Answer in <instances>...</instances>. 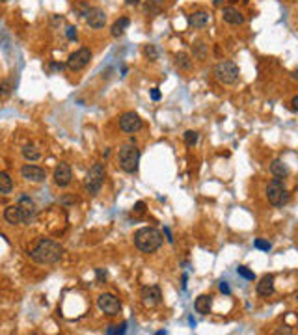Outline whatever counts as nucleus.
<instances>
[{
    "instance_id": "nucleus-1",
    "label": "nucleus",
    "mask_w": 298,
    "mask_h": 335,
    "mask_svg": "<svg viewBox=\"0 0 298 335\" xmlns=\"http://www.w3.org/2000/svg\"><path fill=\"white\" fill-rule=\"evenodd\" d=\"M64 255V248L60 244L52 242V240H39L35 244V248L30 251V257L39 263V265H52V263H58Z\"/></svg>"
},
{
    "instance_id": "nucleus-2",
    "label": "nucleus",
    "mask_w": 298,
    "mask_h": 335,
    "mask_svg": "<svg viewBox=\"0 0 298 335\" xmlns=\"http://www.w3.org/2000/svg\"><path fill=\"white\" fill-rule=\"evenodd\" d=\"M134 244L144 253H153L162 246V233L155 227H144L134 233Z\"/></svg>"
},
{
    "instance_id": "nucleus-3",
    "label": "nucleus",
    "mask_w": 298,
    "mask_h": 335,
    "mask_svg": "<svg viewBox=\"0 0 298 335\" xmlns=\"http://www.w3.org/2000/svg\"><path fill=\"white\" fill-rule=\"evenodd\" d=\"M266 200L274 207H283L289 201V194H287V188L283 184V179L276 177L268 183V186H266Z\"/></svg>"
},
{
    "instance_id": "nucleus-4",
    "label": "nucleus",
    "mask_w": 298,
    "mask_h": 335,
    "mask_svg": "<svg viewBox=\"0 0 298 335\" xmlns=\"http://www.w3.org/2000/svg\"><path fill=\"white\" fill-rule=\"evenodd\" d=\"M118 162L123 171L134 173L138 169V162H140V151L136 149V145H125V147H121L118 153Z\"/></svg>"
},
{
    "instance_id": "nucleus-5",
    "label": "nucleus",
    "mask_w": 298,
    "mask_h": 335,
    "mask_svg": "<svg viewBox=\"0 0 298 335\" xmlns=\"http://www.w3.org/2000/svg\"><path fill=\"white\" fill-rule=\"evenodd\" d=\"M214 75L222 84H235L238 80V67L230 60H224L214 67Z\"/></svg>"
},
{
    "instance_id": "nucleus-6",
    "label": "nucleus",
    "mask_w": 298,
    "mask_h": 335,
    "mask_svg": "<svg viewBox=\"0 0 298 335\" xmlns=\"http://www.w3.org/2000/svg\"><path fill=\"white\" fill-rule=\"evenodd\" d=\"M102 181H104V166H102V164H94V166L90 168L88 175H86V183H84L86 190L95 196V194L101 190Z\"/></svg>"
},
{
    "instance_id": "nucleus-7",
    "label": "nucleus",
    "mask_w": 298,
    "mask_h": 335,
    "mask_svg": "<svg viewBox=\"0 0 298 335\" xmlns=\"http://www.w3.org/2000/svg\"><path fill=\"white\" fill-rule=\"evenodd\" d=\"M142 127H144V121L134 112H127V114H123V116L119 117V129L123 133L134 134L138 131H142Z\"/></svg>"
},
{
    "instance_id": "nucleus-8",
    "label": "nucleus",
    "mask_w": 298,
    "mask_h": 335,
    "mask_svg": "<svg viewBox=\"0 0 298 335\" xmlns=\"http://www.w3.org/2000/svg\"><path fill=\"white\" fill-rule=\"evenodd\" d=\"M97 305H99V309H101L102 313H106V315H110V317L118 315L119 311H121L119 300L114 294H108V293L101 294V296L97 298Z\"/></svg>"
},
{
    "instance_id": "nucleus-9",
    "label": "nucleus",
    "mask_w": 298,
    "mask_h": 335,
    "mask_svg": "<svg viewBox=\"0 0 298 335\" xmlns=\"http://www.w3.org/2000/svg\"><path fill=\"white\" fill-rule=\"evenodd\" d=\"M92 60V50L90 49H78L77 52H73L67 60V67L71 71H80L84 69Z\"/></svg>"
},
{
    "instance_id": "nucleus-10",
    "label": "nucleus",
    "mask_w": 298,
    "mask_h": 335,
    "mask_svg": "<svg viewBox=\"0 0 298 335\" xmlns=\"http://www.w3.org/2000/svg\"><path fill=\"white\" fill-rule=\"evenodd\" d=\"M86 23L92 26V28H102L106 23V15L101 8H86L84 11Z\"/></svg>"
},
{
    "instance_id": "nucleus-11",
    "label": "nucleus",
    "mask_w": 298,
    "mask_h": 335,
    "mask_svg": "<svg viewBox=\"0 0 298 335\" xmlns=\"http://www.w3.org/2000/svg\"><path fill=\"white\" fill-rule=\"evenodd\" d=\"M161 300H162V293L157 285H151V287H144V289H142V302H144L147 307L159 305Z\"/></svg>"
},
{
    "instance_id": "nucleus-12",
    "label": "nucleus",
    "mask_w": 298,
    "mask_h": 335,
    "mask_svg": "<svg viewBox=\"0 0 298 335\" xmlns=\"http://www.w3.org/2000/svg\"><path fill=\"white\" fill-rule=\"evenodd\" d=\"M4 218L8 220L9 224H25V222H30L28 220V216H26V212L23 210V207L21 205H9L8 209H6V212H4Z\"/></svg>"
},
{
    "instance_id": "nucleus-13",
    "label": "nucleus",
    "mask_w": 298,
    "mask_h": 335,
    "mask_svg": "<svg viewBox=\"0 0 298 335\" xmlns=\"http://www.w3.org/2000/svg\"><path fill=\"white\" fill-rule=\"evenodd\" d=\"M73 179V173H71V168L66 162H60L56 169H54V183L58 186H67Z\"/></svg>"
},
{
    "instance_id": "nucleus-14",
    "label": "nucleus",
    "mask_w": 298,
    "mask_h": 335,
    "mask_svg": "<svg viewBox=\"0 0 298 335\" xmlns=\"http://www.w3.org/2000/svg\"><path fill=\"white\" fill-rule=\"evenodd\" d=\"M21 173H23V177H25L26 181H32V183H41V181H45V171H43L39 166H34V164L23 166Z\"/></svg>"
},
{
    "instance_id": "nucleus-15",
    "label": "nucleus",
    "mask_w": 298,
    "mask_h": 335,
    "mask_svg": "<svg viewBox=\"0 0 298 335\" xmlns=\"http://www.w3.org/2000/svg\"><path fill=\"white\" fill-rule=\"evenodd\" d=\"M257 294H259V296H265V298L272 296L274 294V277L272 276H263L259 279V283H257Z\"/></svg>"
},
{
    "instance_id": "nucleus-16",
    "label": "nucleus",
    "mask_w": 298,
    "mask_h": 335,
    "mask_svg": "<svg viewBox=\"0 0 298 335\" xmlns=\"http://www.w3.org/2000/svg\"><path fill=\"white\" fill-rule=\"evenodd\" d=\"M222 19L226 21V23H230V25H242L244 23V15L235 8H224L222 9Z\"/></svg>"
},
{
    "instance_id": "nucleus-17",
    "label": "nucleus",
    "mask_w": 298,
    "mask_h": 335,
    "mask_svg": "<svg viewBox=\"0 0 298 335\" xmlns=\"http://www.w3.org/2000/svg\"><path fill=\"white\" fill-rule=\"evenodd\" d=\"M209 21H211V15L207 11H196L188 17V25L194 26V28H203V26L209 25Z\"/></svg>"
},
{
    "instance_id": "nucleus-18",
    "label": "nucleus",
    "mask_w": 298,
    "mask_h": 335,
    "mask_svg": "<svg viewBox=\"0 0 298 335\" xmlns=\"http://www.w3.org/2000/svg\"><path fill=\"white\" fill-rule=\"evenodd\" d=\"M270 171H272L274 177H278V179H283V177L289 175V168L285 166V162L280 159L272 160V164H270Z\"/></svg>"
},
{
    "instance_id": "nucleus-19",
    "label": "nucleus",
    "mask_w": 298,
    "mask_h": 335,
    "mask_svg": "<svg viewBox=\"0 0 298 335\" xmlns=\"http://www.w3.org/2000/svg\"><path fill=\"white\" fill-rule=\"evenodd\" d=\"M211 305H213V300H211V296H207V294H201L196 300V303H194L196 311L201 313V315H207V313L211 311Z\"/></svg>"
},
{
    "instance_id": "nucleus-20",
    "label": "nucleus",
    "mask_w": 298,
    "mask_h": 335,
    "mask_svg": "<svg viewBox=\"0 0 298 335\" xmlns=\"http://www.w3.org/2000/svg\"><path fill=\"white\" fill-rule=\"evenodd\" d=\"M131 25V21H129L127 17H121V19H118L114 25H112L110 32L114 37H119V35H123V32H125V28Z\"/></svg>"
},
{
    "instance_id": "nucleus-21",
    "label": "nucleus",
    "mask_w": 298,
    "mask_h": 335,
    "mask_svg": "<svg viewBox=\"0 0 298 335\" xmlns=\"http://www.w3.org/2000/svg\"><path fill=\"white\" fill-rule=\"evenodd\" d=\"M13 190V181L6 171H0V194H9Z\"/></svg>"
},
{
    "instance_id": "nucleus-22",
    "label": "nucleus",
    "mask_w": 298,
    "mask_h": 335,
    "mask_svg": "<svg viewBox=\"0 0 298 335\" xmlns=\"http://www.w3.org/2000/svg\"><path fill=\"white\" fill-rule=\"evenodd\" d=\"M175 64H177V67H181V69H190V67H192V60H190V56L185 54V52H179L177 56H175Z\"/></svg>"
},
{
    "instance_id": "nucleus-23",
    "label": "nucleus",
    "mask_w": 298,
    "mask_h": 335,
    "mask_svg": "<svg viewBox=\"0 0 298 335\" xmlns=\"http://www.w3.org/2000/svg\"><path fill=\"white\" fill-rule=\"evenodd\" d=\"M23 157H25L26 160H39L41 153L35 149L34 145H26L25 149H23Z\"/></svg>"
},
{
    "instance_id": "nucleus-24",
    "label": "nucleus",
    "mask_w": 298,
    "mask_h": 335,
    "mask_svg": "<svg viewBox=\"0 0 298 335\" xmlns=\"http://www.w3.org/2000/svg\"><path fill=\"white\" fill-rule=\"evenodd\" d=\"M185 143H187L188 147L196 145L198 143V133L196 131H187V133H185Z\"/></svg>"
},
{
    "instance_id": "nucleus-25",
    "label": "nucleus",
    "mask_w": 298,
    "mask_h": 335,
    "mask_svg": "<svg viewBox=\"0 0 298 335\" xmlns=\"http://www.w3.org/2000/svg\"><path fill=\"white\" fill-rule=\"evenodd\" d=\"M257 250H263V251H270L272 250V244L268 242V240H263V238H257L256 242H254Z\"/></svg>"
},
{
    "instance_id": "nucleus-26",
    "label": "nucleus",
    "mask_w": 298,
    "mask_h": 335,
    "mask_svg": "<svg viewBox=\"0 0 298 335\" xmlns=\"http://www.w3.org/2000/svg\"><path fill=\"white\" fill-rule=\"evenodd\" d=\"M237 272H238V276H242L244 279H256V274H254L252 270H248L246 267H238Z\"/></svg>"
},
{
    "instance_id": "nucleus-27",
    "label": "nucleus",
    "mask_w": 298,
    "mask_h": 335,
    "mask_svg": "<svg viewBox=\"0 0 298 335\" xmlns=\"http://www.w3.org/2000/svg\"><path fill=\"white\" fill-rule=\"evenodd\" d=\"M144 54L147 56V58H151V60H157V56H159V54H157V49H155L153 45H145V47H144Z\"/></svg>"
},
{
    "instance_id": "nucleus-28",
    "label": "nucleus",
    "mask_w": 298,
    "mask_h": 335,
    "mask_svg": "<svg viewBox=\"0 0 298 335\" xmlns=\"http://www.w3.org/2000/svg\"><path fill=\"white\" fill-rule=\"evenodd\" d=\"M66 34H67V39H71V41L77 39V28H75V26H69Z\"/></svg>"
},
{
    "instance_id": "nucleus-29",
    "label": "nucleus",
    "mask_w": 298,
    "mask_h": 335,
    "mask_svg": "<svg viewBox=\"0 0 298 335\" xmlns=\"http://www.w3.org/2000/svg\"><path fill=\"white\" fill-rule=\"evenodd\" d=\"M125 332V324H121V326H112L108 330V334H123Z\"/></svg>"
},
{
    "instance_id": "nucleus-30",
    "label": "nucleus",
    "mask_w": 298,
    "mask_h": 335,
    "mask_svg": "<svg viewBox=\"0 0 298 335\" xmlns=\"http://www.w3.org/2000/svg\"><path fill=\"white\" fill-rule=\"evenodd\" d=\"M9 86H8V82H4L2 84V86H0V95H2V97H6V95H8L9 93V90H8Z\"/></svg>"
},
{
    "instance_id": "nucleus-31",
    "label": "nucleus",
    "mask_w": 298,
    "mask_h": 335,
    "mask_svg": "<svg viewBox=\"0 0 298 335\" xmlns=\"http://www.w3.org/2000/svg\"><path fill=\"white\" fill-rule=\"evenodd\" d=\"M220 291L224 294H230L231 293V291H230V285L226 283V281H222V283H220Z\"/></svg>"
},
{
    "instance_id": "nucleus-32",
    "label": "nucleus",
    "mask_w": 298,
    "mask_h": 335,
    "mask_svg": "<svg viewBox=\"0 0 298 335\" xmlns=\"http://www.w3.org/2000/svg\"><path fill=\"white\" fill-rule=\"evenodd\" d=\"M291 110H293V112H297V110H298V95H295V97H293V102H291Z\"/></svg>"
},
{
    "instance_id": "nucleus-33",
    "label": "nucleus",
    "mask_w": 298,
    "mask_h": 335,
    "mask_svg": "<svg viewBox=\"0 0 298 335\" xmlns=\"http://www.w3.org/2000/svg\"><path fill=\"white\" fill-rule=\"evenodd\" d=\"M144 209H145V203H144V201H138L136 207H134V210H136V212H144Z\"/></svg>"
},
{
    "instance_id": "nucleus-34",
    "label": "nucleus",
    "mask_w": 298,
    "mask_h": 335,
    "mask_svg": "<svg viewBox=\"0 0 298 335\" xmlns=\"http://www.w3.org/2000/svg\"><path fill=\"white\" fill-rule=\"evenodd\" d=\"M151 99H153V100H159V99H161V92H159L157 88H155V90H151Z\"/></svg>"
},
{
    "instance_id": "nucleus-35",
    "label": "nucleus",
    "mask_w": 298,
    "mask_h": 335,
    "mask_svg": "<svg viewBox=\"0 0 298 335\" xmlns=\"http://www.w3.org/2000/svg\"><path fill=\"white\" fill-rule=\"evenodd\" d=\"M125 2H127L129 6H136V4H140L142 0H125Z\"/></svg>"
},
{
    "instance_id": "nucleus-36",
    "label": "nucleus",
    "mask_w": 298,
    "mask_h": 335,
    "mask_svg": "<svg viewBox=\"0 0 298 335\" xmlns=\"http://www.w3.org/2000/svg\"><path fill=\"white\" fill-rule=\"evenodd\" d=\"M164 233H166V236H168V242H173V238H171V233H170V229H164Z\"/></svg>"
},
{
    "instance_id": "nucleus-37",
    "label": "nucleus",
    "mask_w": 298,
    "mask_h": 335,
    "mask_svg": "<svg viewBox=\"0 0 298 335\" xmlns=\"http://www.w3.org/2000/svg\"><path fill=\"white\" fill-rule=\"evenodd\" d=\"M222 4V0H214V6H220Z\"/></svg>"
}]
</instances>
